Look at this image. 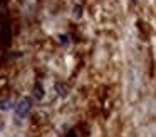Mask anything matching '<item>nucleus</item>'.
I'll return each mask as SVG.
<instances>
[{
	"label": "nucleus",
	"mask_w": 156,
	"mask_h": 137,
	"mask_svg": "<svg viewBox=\"0 0 156 137\" xmlns=\"http://www.w3.org/2000/svg\"><path fill=\"white\" fill-rule=\"evenodd\" d=\"M55 89L59 90V95H64V94H66V92H64L66 89H64V87H61V84H57V85H55Z\"/></svg>",
	"instance_id": "20e7f679"
},
{
	"label": "nucleus",
	"mask_w": 156,
	"mask_h": 137,
	"mask_svg": "<svg viewBox=\"0 0 156 137\" xmlns=\"http://www.w3.org/2000/svg\"><path fill=\"white\" fill-rule=\"evenodd\" d=\"M0 109H2V110H9V109H12V102H10V100H4V102L0 104Z\"/></svg>",
	"instance_id": "7ed1b4c3"
},
{
	"label": "nucleus",
	"mask_w": 156,
	"mask_h": 137,
	"mask_svg": "<svg viewBox=\"0 0 156 137\" xmlns=\"http://www.w3.org/2000/svg\"><path fill=\"white\" fill-rule=\"evenodd\" d=\"M34 95L37 97V99H42V95H44V90H42L41 84H37V85H35V89H34Z\"/></svg>",
	"instance_id": "f03ea898"
},
{
	"label": "nucleus",
	"mask_w": 156,
	"mask_h": 137,
	"mask_svg": "<svg viewBox=\"0 0 156 137\" xmlns=\"http://www.w3.org/2000/svg\"><path fill=\"white\" fill-rule=\"evenodd\" d=\"M30 107H32V100L30 99H22L20 102L15 105V115L17 117H25L29 114V110H30Z\"/></svg>",
	"instance_id": "f257e3e1"
}]
</instances>
